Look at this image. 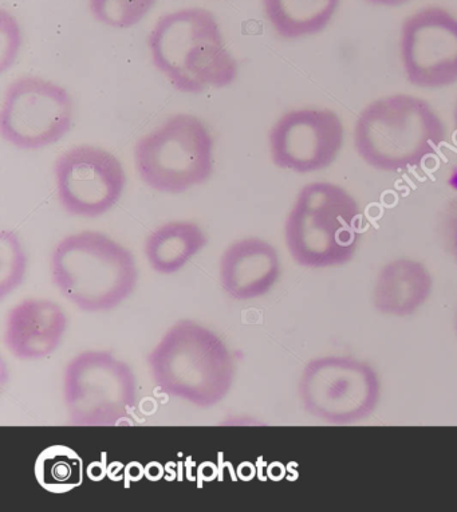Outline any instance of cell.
<instances>
[{"mask_svg":"<svg viewBox=\"0 0 457 512\" xmlns=\"http://www.w3.org/2000/svg\"><path fill=\"white\" fill-rule=\"evenodd\" d=\"M148 45L153 65L181 93L227 88L238 78V62L224 43L215 15L202 7L161 17Z\"/></svg>","mask_w":457,"mask_h":512,"instance_id":"6da1fadb","label":"cell"},{"mask_svg":"<svg viewBox=\"0 0 457 512\" xmlns=\"http://www.w3.org/2000/svg\"><path fill=\"white\" fill-rule=\"evenodd\" d=\"M447 141V128L433 106L411 94L373 101L358 114L354 148L369 167L399 173L416 168Z\"/></svg>","mask_w":457,"mask_h":512,"instance_id":"7a4b0ae2","label":"cell"},{"mask_svg":"<svg viewBox=\"0 0 457 512\" xmlns=\"http://www.w3.org/2000/svg\"><path fill=\"white\" fill-rule=\"evenodd\" d=\"M148 365L161 392L198 408L222 403L234 385V358L227 345L188 319L168 329L149 354Z\"/></svg>","mask_w":457,"mask_h":512,"instance_id":"3957f363","label":"cell"},{"mask_svg":"<svg viewBox=\"0 0 457 512\" xmlns=\"http://www.w3.org/2000/svg\"><path fill=\"white\" fill-rule=\"evenodd\" d=\"M50 269L62 297L86 313L116 309L139 281L132 252L96 231L63 238L51 255Z\"/></svg>","mask_w":457,"mask_h":512,"instance_id":"277c9868","label":"cell"},{"mask_svg":"<svg viewBox=\"0 0 457 512\" xmlns=\"http://www.w3.org/2000/svg\"><path fill=\"white\" fill-rule=\"evenodd\" d=\"M360 228V206L349 191L326 181L307 184L287 215V250L305 269L348 265L360 244Z\"/></svg>","mask_w":457,"mask_h":512,"instance_id":"5b68a950","label":"cell"},{"mask_svg":"<svg viewBox=\"0 0 457 512\" xmlns=\"http://www.w3.org/2000/svg\"><path fill=\"white\" fill-rule=\"evenodd\" d=\"M214 147L202 120L191 114H176L137 141L136 169L149 188L163 194H183L210 179Z\"/></svg>","mask_w":457,"mask_h":512,"instance_id":"8992f818","label":"cell"},{"mask_svg":"<svg viewBox=\"0 0 457 512\" xmlns=\"http://www.w3.org/2000/svg\"><path fill=\"white\" fill-rule=\"evenodd\" d=\"M63 401L74 427H117L136 408L135 373L112 353H80L66 366Z\"/></svg>","mask_w":457,"mask_h":512,"instance_id":"52a82bcc","label":"cell"},{"mask_svg":"<svg viewBox=\"0 0 457 512\" xmlns=\"http://www.w3.org/2000/svg\"><path fill=\"white\" fill-rule=\"evenodd\" d=\"M299 399L305 411L330 425H353L372 416L381 380L369 362L350 356L313 358L302 370Z\"/></svg>","mask_w":457,"mask_h":512,"instance_id":"ba28073f","label":"cell"},{"mask_svg":"<svg viewBox=\"0 0 457 512\" xmlns=\"http://www.w3.org/2000/svg\"><path fill=\"white\" fill-rule=\"evenodd\" d=\"M73 100L68 90L41 77L11 82L0 110V133L19 149L38 151L58 143L73 124Z\"/></svg>","mask_w":457,"mask_h":512,"instance_id":"9c48e42d","label":"cell"},{"mask_svg":"<svg viewBox=\"0 0 457 512\" xmlns=\"http://www.w3.org/2000/svg\"><path fill=\"white\" fill-rule=\"evenodd\" d=\"M59 203L69 215L98 218L124 194L126 176L120 160L105 149L80 145L54 164Z\"/></svg>","mask_w":457,"mask_h":512,"instance_id":"30bf717a","label":"cell"},{"mask_svg":"<svg viewBox=\"0 0 457 512\" xmlns=\"http://www.w3.org/2000/svg\"><path fill=\"white\" fill-rule=\"evenodd\" d=\"M400 54L409 84L443 89L457 82V18L443 7H425L401 26Z\"/></svg>","mask_w":457,"mask_h":512,"instance_id":"8fae6325","label":"cell"},{"mask_svg":"<svg viewBox=\"0 0 457 512\" xmlns=\"http://www.w3.org/2000/svg\"><path fill=\"white\" fill-rule=\"evenodd\" d=\"M344 141V124L334 110H291L271 128V160L278 168L301 175L323 171L336 163Z\"/></svg>","mask_w":457,"mask_h":512,"instance_id":"7c38bea8","label":"cell"},{"mask_svg":"<svg viewBox=\"0 0 457 512\" xmlns=\"http://www.w3.org/2000/svg\"><path fill=\"white\" fill-rule=\"evenodd\" d=\"M68 329L62 307L49 299H26L7 315L5 342L14 357L37 361L50 357Z\"/></svg>","mask_w":457,"mask_h":512,"instance_id":"4fadbf2b","label":"cell"},{"mask_svg":"<svg viewBox=\"0 0 457 512\" xmlns=\"http://www.w3.org/2000/svg\"><path fill=\"white\" fill-rule=\"evenodd\" d=\"M281 277V259L273 244L259 238L232 243L220 259V283L236 301L269 293Z\"/></svg>","mask_w":457,"mask_h":512,"instance_id":"5bb4252c","label":"cell"},{"mask_svg":"<svg viewBox=\"0 0 457 512\" xmlns=\"http://www.w3.org/2000/svg\"><path fill=\"white\" fill-rule=\"evenodd\" d=\"M433 277L423 262L397 258L378 273L373 286V306L380 314L405 318L431 298Z\"/></svg>","mask_w":457,"mask_h":512,"instance_id":"9a60e30c","label":"cell"},{"mask_svg":"<svg viewBox=\"0 0 457 512\" xmlns=\"http://www.w3.org/2000/svg\"><path fill=\"white\" fill-rule=\"evenodd\" d=\"M206 232L193 222H171L156 228L145 240V256L153 271L179 273L207 246Z\"/></svg>","mask_w":457,"mask_h":512,"instance_id":"2e32d148","label":"cell"},{"mask_svg":"<svg viewBox=\"0 0 457 512\" xmlns=\"http://www.w3.org/2000/svg\"><path fill=\"white\" fill-rule=\"evenodd\" d=\"M341 0H263L267 21L285 39L311 37L333 21Z\"/></svg>","mask_w":457,"mask_h":512,"instance_id":"e0dca14e","label":"cell"},{"mask_svg":"<svg viewBox=\"0 0 457 512\" xmlns=\"http://www.w3.org/2000/svg\"><path fill=\"white\" fill-rule=\"evenodd\" d=\"M34 474L43 490L69 494L84 483V460L68 445H50L35 460Z\"/></svg>","mask_w":457,"mask_h":512,"instance_id":"ac0fdd59","label":"cell"},{"mask_svg":"<svg viewBox=\"0 0 457 512\" xmlns=\"http://www.w3.org/2000/svg\"><path fill=\"white\" fill-rule=\"evenodd\" d=\"M157 0H89L96 21L113 29H129L143 21Z\"/></svg>","mask_w":457,"mask_h":512,"instance_id":"d6986e66","label":"cell"},{"mask_svg":"<svg viewBox=\"0 0 457 512\" xmlns=\"http://www.w3.org/2000/svg\"><path fill=\"white\" fill-rule=\"evenodd\" d=\"M27 258L25 248L14 231L0 232V299L17 290L25 281Z\"/></svg>","mask_w":457,"mask_h":512,"instance_id":"ffe728a7","label":"cell"},{"mask_svg":"<svg viewBox=\"0 0 457 512\" xmlns=\"http://www.w3.org/2000/svg\"><path fill=\"white\" fill-rule=\"evenodd\" d=\"M22 41V30L17 19L6 10L0 11V70L2 72H6L13 66L21 50Z\"/></svg>","mask_w":457,"mask_h":512,"instance_id":"44dd1931","label":"cell"},{"mask_svg":"<svg viewBox=\"0 0 457 512\" xmlns=\"http://www.w3.org/2000/svg\"><path fill=\"white\" fill-rule=\"evenodd\" d=\"M439 234L445 251L457 263V195L449 200L441 212Z\"/></svg>","mask_w":457,"mask_h":512,"instance_id":"7402d4cb","label":"cell"},{"mask_svg":"<svg viewBox=\"0 0 457 512\" xmlns=\"http://www.w3.org/2000/svg\"><path fill=\"white\" fill-rule=\"evenodd\" d=\"M365 2L374 6L396 7L405 5V3H409L411 0H365Z\"/></svg>","mask_w":457,"mask_h":512,"instance_id":"603a6c76","label":"cell"},{"mask_svg":"<svg viewBox=\"0 0 457 512\" xmlns=\"http://www.w3.org/2000/svg\"><path fill=\"white\" fill-rule=\"evenodd\" d=\"M453 121H455V129L457 131V100L455 104V112H453Z\"/></svg>","mask_w":457,"mask_h":512,"instance_id":"cb8c5ba5","label":"cell"},{"mask_svg":"<svg viewBox=\"0 0 457 512\" xmlns=\"http://www.w3.org/2000/svg\"><path fill=\"white\" fill-rule=\"evenodd\" d=\"M455 330H456V336H457V309H456V315H455Z\"/></svg>","mask_w":457,"mask_h":512,"instance_id":"d4e9b609","label":"cell"}]
</instances>
